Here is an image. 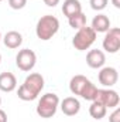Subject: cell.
I'll return each mask as SVG.
<instances>
[{
  "mask_svg": "<svg viewBox=\"0 0 120 122\" xmlns=\"http://www.w3.org/2000/svg\"><path fill=\"white\" fill-rule=\"evenodd\" d=\"M44 77L38 72H32L26 77L24 82L18 87L17 95L21 101H34L38 98L40 92L44 90Z\"/></svg>",
  "mask_w": 120,
  "mask_h": 122,
  "instance_id": "obj_1",
  "label": "cell"
},
{
  "mask_svg": "<svg viewBox=\"0 0 120 122\" xmlns=\"http://www.w3.org/2000/svg\"><path fill=\"white\" fill-rule=\"evenodd\" d=\"M60 30V20L55 16L51 14H45L42 16L35 26V34L40 40L42 41H48L51 40Z\"/></svg>",
  "mask_w": 120,
  "mask_h": 122,
  "instance_id": "obj_2",
  "label": "cell"
},
{
  "mask_svg": "<svg viewBox=\"0 0 120 122\" xmlns=\"http://www.w3.org/2000/svg\"><path fill=\"white\" fill-rule=\"evenodd\" d=\"M58 107H60V97L54 92H47L40 98L35 111H37L38 117H41L44 119H48V118H52L57 114Z\"/></svg>",
  "mask_w": 120,
  "mask_h": 122,
  "instance_id": "obj_3",
  "label": "cell"
},
{
  "mask_svg": "<svg viewBox=\"0 0 120 122\" xmlns=\"http://www.w3.org/2000/svg\"><path fill=\"white\" fill-rule=\"evenodd\" d=\"M95 40H96V33L93 31L92 27L85 26V27L76 30L75 36L72 37V46L78 51H86L92 47Z\"/></svg>",
  "mask_w": 120,
  "mask_h": 122,
  "instance_id": "obj_4",
  "label": "cell"
},
{
  "mask_svg": "<svg viewBox=\"0 0 120 122\" xmlns=\"http://www.w3.org/2000/svg\"><path fill=\"white\" fill-rule=\"evenodd\" d=\"M93 101L97 102V104H102L106 108H116L120 102V98L117 91H115L112 88H103V90L97 88Z\"/></svg>",
  "mask_w": 120,
  "mask_h": 122,
  "instance_id": "obj_5",
  "label": "cell"
},
{
  "mask_svg": "<svg viewBox=\"0 0 120 122\" xmlns=\"http://www.w3.org/2000/svg\"><path fill=\"white\" fill-rule=\"evenodd\" d=\"M35 64H37V54L30 48H23L16 56V65L18 67V70L24 72L31 71L35 67Z\"/></svg>",
  "mask_w": 120,
  "mask_h": 122,
  "instance_id": "obj_6",
  "label": "cell"
},
{
  "mask_svg": "<svg viewBox=\"0 0 120 122\" xmlns=\"http://www.w3.org/2000/svg\"><path fill=\"white\" fill-rule=\"evenodd\" d=\"M102 46H103L105 51H107L110 54H116L120 48V29L110 27L105 34Z\"/></svg>",
  "mask_w": 120,
  "mask_h": 122,
  "instance_id": "obj_7",
  "label": "cell"
},
{
  "mask_svg": "<svg viewBox=\"0 0 120 122\" xmlns=\"http://www.w3.org/2000/svg\"><path fill=\"white\" fill-rule=\"evenodd\" d=\"M97 80L99 82L106 87V88H112L113 85L117 84L119 80V72L115 67H102L99 74H97Z\"/></svg>",
  "mask_w": 120,
  "mask_h": 122,
  "instance_id": "obj_8",
  "label": "cell"
},
{
  "mask_svg": "<svg viewBox=\"0 0 120 122\" xmlns=\"http://www.w3.org/2000/svg\"><path fill=\"white\" fill-rule=\"evenodd\" d=\"M60 108L64 115L66 117H75L81 111V102L75 97H66L60 101Z\"/></svg>",
  "mask_w": 120,
  "mask_h": 122,
  "instance_id": "obj_9",
  "label": "cell"
},
{
  "mask_svg": "<svg viewBox=\"0 0 120 122\" xmlns=\"http://www.w3.org/2000/svg\"><path fill=\"white\" fill-rule=\"evenodd\" d=\"M106 62V56L102 50H89L88 54H86V64L89 65L90 68L93 70H97V68H102Z\"/></svg>",
  "mask_w": 120,
  "mask_h": 122,
  "instance_id": "obj_10",
  "label": "cell"
},
{
  "mask_svg": "<svg viewBox=\"0 0 120 122\" xmlns=\"http://www.w3.org/2000/svg\"><path fill=\"white\" fill-rule=\"evenodd\" d=\"M17 88V78L13 72H1L0 74V91L13 92Z\"/></svg>",
  "mask_w": 120,
  "mask_h": 122,
  "instance_id": "obj_11",
  "label": "cell"
},
{
  "mask_svg": "<svg viewBox=\"0 0 120 122\" xmlns=\"http://www.w3.org/2000/svg\"><path fill=\"white\" fill-rule=\"evenodd\" d=\"M1 40H3L4 46L7 48H11V50H16L23 44V36L18 31H14V30L7 31L4 34V37H1Z\"/></svg>",
  "mask_w": 120,
  "mask_h": 122,
  "instance_id": "obj_12",
  "label": "cell"
},
{
  "mask_svg": "<svg viewBox=\"0 0 120 122\" xmlns=\"http://www.w3.org/2000/svg\"><path fill=\"white\" fill-rule=\"evenodd\" d=\"M93 31L97 34V33H106V31L110 29V20L106 14H97L93 17L92 20V26H90Z\"/></svg>",
  "mask_w": 120,
  "mask_h": 122,
  "instance_id": "obj_13",
  "label": "cell"
},
{
  "mask_svg": "<svg viewBox=\"0 0 120 122\" xmlns=\"http://www.w3.org/2000/svg\"><path fill=\"white\" fill-rule=\"evenodd\" d=\"M82 11V4L79 0H65L62 4V13L68 19L74 14H78Z\"/></svg>",
  "mask_w": 120,
  "mask_h": 122,
  "instance_id": "obj_14",
  "label": "cell"
},
{
  "mask_svg": "<svg viewBox=\"0 0 120 122\" xmlns=\"http://www.w3.org/2000/svg\"><path fill=\"white\" fill-rule=\"evenodd\" d=\"M88 81H89V80H88L85 75H81V74L72 77L71 81H69V90H71V92H72L74 95H81V92H82L83 87L86 85Z\"/></svg>",
  "mask_w": 120,
  "mask_h": 122,
  "instance_id": "obj_15",
  "label": "cell"
},
{
  "mask_svg": "<svg viewBox=\"0 0 120 122\" xmlns=\"http://www.w3.org/2000/svg\"><path fill=\"white\" fill-rule=\"evenodd\" d=\"M106 112H107L106 107H103L102 104H97V102L92 101V104H90V107H89V115L93 119H97V121L103 119L106 117Z\"/></svg>",
  "mask_w": 120,
  "mask_h": 122,
  "instance_id": "obj_16",
  "label": "cell"
},
{
  "mask_svg": "<svg viewBox=\"0 0 120 122\" xmlns=\"http://www.w3.org/2000/svg\"><path fill=\"white\" fill-rule=\"evenodd\" d=\"M68 23H69V26H71L74 30H79V29H82V27L86 26V16L81 11V13H78V14L71 16V17L68 19Z\"/></svg>",
  "mask_w": 120,
  "mask_h": 122,
  "instance_id": "obj_17",
  "label": "cell"
},
{
  "mask_svg": "<svg viewBox=\"0 0 120 122\" xmlns=\"http://www.w3.org/2000/svg\"><path fill=\"white\" fill-rule=\"evenodd\" d=\"M96 91H97V87L89 80V81L86 82V85L83 87V90H82V92H81L79 97H82V98L86 99V101H93V99H95V95H96Z\"/></svg>",
  "mask_w": 120,
  "mask_h": 122,
  "instance_id": "obj_18",
  "label": "cell"
},
{
  "mask_svg": "<svg viewBox=\"0 0 120 122\" xmlns=\"http://www.w3.org/2000/svg\"><path fill=\"white\" fill-rule=\"evenodd\" d=\"M107 3H109V0H89L90 7H92L95 11H102V10H105L106 6H107Z\"/></svg>",
  "mask_w": 120,
  "mask_h": 122,
  "instance_id": "obj_19",
  "label": "cell"
},
{
  "mask_svg": "<svg viewBox=\"0 0 120 122\" xmlns=\"http://www.w3.org/2000/svg\"><path fill=\"white\" fill-rule=\"evenodd\" d=\"M27 4V0H9V6L13 10H21Z\"/></svg>",
  "mask_w": 120,
  "mask_h": 122,
  "instance_id": "obj_20",
  "label": "cell"
},
{
  "mask_svg": "<svg viewBox=\"0 0 120 122\" xmlns=\"http://www.w3.org/2000/svg\"><path fill=\"white\" fill-rule=\"evenodd\" d=\"M109 122H120V108L116 107L115 111L109 115Z\"/></svg>",
  "mask_w": 120,
  "mask_h": 122,
  "instance_id": "obj_21",
  "label": "cell"
},
{
  "mask_svg": "<svg viewBox=\"0 0 120 122\" xmlns=\"http://www.w3.org/2000/svg\"><path fill=\"white\" fill-rule=\"evenodd\" d=\"M42 1H44L48 7H55V6L60 3V0H42Z\"/></svg>",
  "mask_w": 120,
  "mask_h": 122,
  "instance_id": "obj_22",
  "label": "cell"
},
{
  "mask_svg": "<svg viewBox=\"0 0 120 122\" xmlns=\"http://www.w3.org/2000/svg\"><path fill=\"white\" fill-rule=\"evenodd\" d=\"M0 122H7V114L3 109H0Z\"/></svg>",
  "mask_w": 120,
  "mask_h": 122,
  "instance_id": "obj_23",
  "label": "cell"
},
{
  "mask_svg": "<svg viewBox=\"0 0 120 122\" xmlns=\"http://www.w3.org/2000/svg\"><path fill=\"white\" fill-rule=\"evenodd\" d=\"M112 4H113L116 9H120V0H112Z\"/></svg>",
  "mask_w": 120,
  "mask_h": 122,
  "instance_id": "obj_24",
  "label": "cell"
},
{
  "mask_svg": "<svg viewBox=\"0 0 120 122\" xmlns=\"http://www.w3.org/2000/svg\"><path fill=\"white\" fill-rule=\"evenodd\" d=\"M0 41H1V33H0Z\"/></svg>",
  "mask_w": 120,
  "mask_h": 122,
  "instance_id": "obj_25",
  "label": "cell"
},
{
  "mask_svg": "<svg viewBox=\"0 0 120 122\" xmlns=\"http://www.w3.org/2000/svg\"><path fill=\"white\" fill-rule=\"evenodd\" d=\"M0 62H1V54H0Z\"/></svg>",
  "mask_w": 120,
  "mask_h": 122,
  "instance_id": "obj_26",
  "label": "cell"
},
{
  "mask_svg": "<svg viewBox=\"0 0 120 122\" xmlns=\"http://www.w3.org/2000/svg\"><path fill=\"white\" fill-rule=\"evenodd\" d=\"M0 105H1V98H0Z\"/></svg>",
  "mask_w": 120,
  "mask_h": 122,
  "instance_id": "obj_27",
  "label": "cell"
},
{
  "mask_svg": "<svg viewBox=\"0 0 120 122\" xmlns=\"http://www.w3.org/2000/svg\"><path fill=\"white\" fill-rule=\"evenodd\" d=\"M0 1H3V0H0Z\"/></svg>",
  "mask_w": 120,
  "mask_h": 122,
  "instance_id": "obj_28",
  "label": "cell"
}]
</instances>
